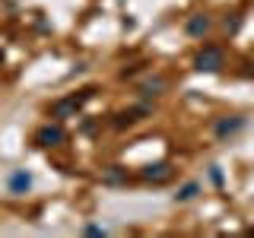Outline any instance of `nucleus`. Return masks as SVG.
Segmentation results:
<instances>
[{"instance_id":"3","label":"nucleus","mask_w":254,"mask_h":238,"mask_svg":"<svg viewBox=\"0 0 254 238\" xmlns=\"http://www.w3.org/2000/svg\"><path fill=\"white\" fill-rule=\"evenodd\" d=\"M89 99V92H83V95H70V99H64V102H58V105L51 108V115L54 118H67L70 111H79V105Z\"/></svg>"},{"instance_id":"4","label":"nucleus","mask_w":254,"mask_h":238,"mask_svg":"<svg viewBox=\"0 0 254 238\" xmlns=\"http://www.w3.org/2000/svg\"><path fill=\"white\" fill-rule=\"evenodd\" d=\"M185 32H188V35H194V38L206 35V32H210V16H203V13L190 16V19L185 22Z\"/></svg>"},{"instance_id":"6","label":"nucleus","mask_w":254,"mask_h":238,"mask_svg":"<svg viewBox=\"0 0 254 238\" xmlns=\"http://www.w3.org/2000/svg\"><path fill=\"white\" fill-rule=\"evenodd\" d=\"M169 175H172V165L169 162H153V165L143 169V178H146V181H165Z\"/></svg>"},{"instance_id":"2","label":"nucleus","mask_w":254,"mask_h":238,"mask_svg":"<svg viewBox=\"0 0 254 238\" xmlns=\"http://www.w3.org/2000/svg\"><path fill=\"white\" fill-rule=\"evenodd\" d=\"M35 143L38 146H58V143H64V127L61 124H45L42 130L35 133Z\"/></svg>"},{"instance_id":"9","label":"nucleus","mask_w":254,"mask_h":238,"mask_svg":"<svg viewBox=\"0 0 254 238\" xmlns=\"http://www.w3.org/2000/svg\"><path fill=\"white\" fill-rule=\"evenodd\" d=\"M165 89V79L162 76H156V79H149V83H143V95H159Z\"/></svg>"},{"instance_id":"11","label":"nucleus","mask_w":254,"mask_h":238,"mask_svg":"<svg viewBox=\"0 0 254 238\" xmlns=\"http://www.w3.org/2000/svg\"><path fill=\"white\" fill-rule=\"evenodd\" d=\"M86 235H105V229H99V226H86Z\"/></svg>"},{"instance_id":"10","label":"nucleus","mask_w":254,"mask_h":238,"mask_svg":"<svg viewBox=\"0 0 254 238\" xmlns=\"http://www.w3.org/2000/svg\"><path fill=\"white\" fill-rule=\"evenodd\" d=\"M105 181H108V184H118V181H124V172H118V169H111V172L105 175Z\"/></svg>"},{"instance_id":"7","label":"nucleus","mask_w":254,"mask_h":238,"mask_svg":"<svg viewBox=\"0 0 254 238\" xmlns=\"http://www.w3.org/2000/svg\"><path fill=\"white\" fill-rule=\"evenodd\" d=\"M6 184H10L13 194H26V190L32 187V175H29V172H13Z\"/></svg>"},{"instance_id":"8","label":"nucleus","mask_w":254,"mask_h":238,"mask_svg":"<svg viewBox=\"0 0 254 238\" xmlns=\"http://www.w3.org/2000/svg\"><path fill=\"white\" fill-rule=\"evenodd\" d=\"M197 190H200V184H197V181H190V184H185V187L178 190V194H175V200H178V203L194 200V197H197Z\"/></svg>"},{"instance_id":"1","label":"nucleus","mask_w":254,"mask_h":238,"mask_svg":"<svg viewBox=\"0 0 254 238\" xmlns=\"http://www.w3.org/2000/svg\"><path fill=\"white\" fill-rule=\"evenodd\" d=\"M194 67L200 70V73H216V70L222 67V48H216V45H206L203 51L194 58Z\"/></svg>"},{"instance_id":"5","label":"nucleus","mask_w":254,"mask_h":238,"mask_svg":"<svg viewBox=\"0 0 254 238\" xmlns=\"http://www.w3.org/2000/svg\"><path fill=\"white\" fill-rule=\"evenodd\" d=\"M242 127H245V118H222L216 124V137L226 140V137H232V133H238Z\"/></svg>"}]
</instances>
